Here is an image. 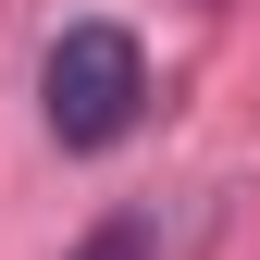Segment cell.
<instances>
[{"label":"cell","instance_id":"obj_2","mask_svg":"<svg viewBox=\"0 0 260 260\" xmlns=\"http://www.w3.org/2000/svg\"><path fill=\"white\" fill-rule=\"evenodd\" d=\"M75 260H161V223H149V211H112V223L75 236Z\"/></svg>","mask_w":260,"mask_h":260},{"label":"cell","instance_id":"obj_1","mask_svg":"<svg viewBox=\"0 0 260 260\" xmlns=\"http://www.w3.org/2000/svg\"><path fill=\"white\" fill-rule=\"evenodd\" d=\"M137 112H149V50L124 38V25H62V38L38 50V124L62 149H124L137 137Z\"/></svg>","mask_w":260,"mask_h":260}]
</instances>
